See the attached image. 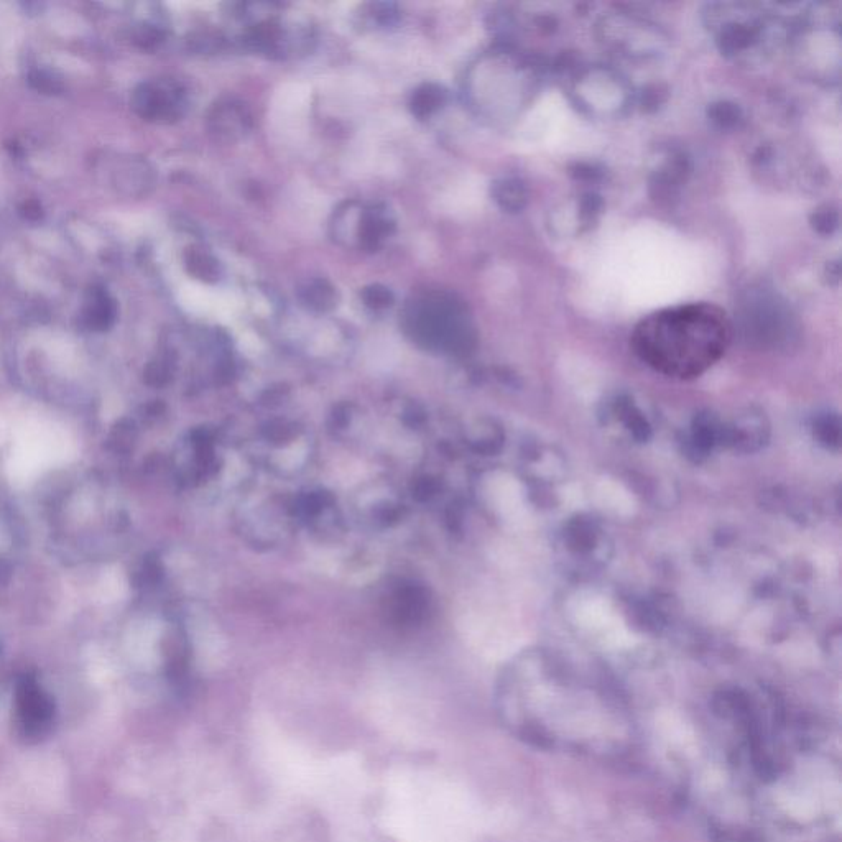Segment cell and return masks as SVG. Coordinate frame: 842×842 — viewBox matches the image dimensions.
Returning <instances> with one entry per match:
<instances>
[{
  "label": "cell",
  "mask_w": 842,
  "mask_h": 842,
  "mask_svg": "<svg viewBox=\"0 0 842 842\" xmlns=\"http://www.w3.org/2000/svg\"><path fill=\"white\" fill-rule=\"evenodd\" d=\"M494 195H496L500 206L509 209V211H517L525 204V190H523L522 183H519V181H500L496 185Z\"/></svg>",
  "instance_id": "8"
},
{
  "label": "cell",
  "mask_w": 842,
  "mask_h": 842,
  "mask_svg": "<svg viewBox=\"0 0 842 842\" xmlns=\"http://www.w3.org/2000/svg\"><path fill=\"white\" fill-rule=\"evenodd\" d=\"M17 711L27 736H43L55 716V704L37 681L24 676L17 685Z\"/></svg>",
  "instance_id": "2"
},
{
  "label": "cell",
  "mask_w": 842,
  "mask_h": 842,
  "mask_svg": "<svg viewBox=\"0 0 842 842\" xmlns=\"http://www.w3.org/2000/svg\"><path fill=\"white\" fill-rule=\"evenodd\" d=\"M114 318H116L114 301L107 297V293L93 292L91 300L86 305V311H84V320L89 324V328L102 331V329L111 326Z\"/></svg>",
  "instance_id": "5"
},
{
  "label": "cell",
  "mask_w": 842,
  "mask_h": 842,
  "mask_svg": "<svg viewBox=\"0 0 842 842\" xmlns=\"http://www.w3.org/2000/svg\"><path fill=\"white\" fill-rule=\"evenodd\" d=\"M24 216L27 219H32V221L40 218V216H42V208H40V204L35 203V201H28V203H25Z\"/></svg>",
  "instance_id": "13"
},
{
  "label": "cell",
  "mask_w": 842,
  "mask_h": 842,
  "mask_svg": "<svg viewBox=\"0 0 842 842\" xmlns=\"http://www.w3.org/2000/svg\"><path fill=\"white\" fill-rule=\"evenodd\" d=\"M838 224V216L833 211H821L815 214V227L819 232H833L834 227Z\"/></svg>",
  "instance_id": "12"
},
{
  "label": "cell",
  "mask_w": 842,
  "mask_h": 842,
  "mask_svg": "<svg viewBox=\"0 0 842 842\" xmlns=\"http://www.w3.org/2000/svg\"><path fill=\"white\" fill-rule=\"evenodd\" d=\"M362 300L372 310H384L389 308L394 303V295L389 288L380 287V285H372V287L364 288L361 293Z\"/></svg>",
  "instance_id": "10"
},
{
  "label": "cell",
  "mask_w": 842,
  "mask_h": 842,
  "mask_svg": "<svg viewBox=\"0 0 842 842\" xmlns=\"http://www.w3.org/2000/svg\"><path fill=\"white\" fill-rule=\"evenodd\" d=\"M249 119L250 117L246 109L242 106H237L234 102H227L223 106L216 107L213 116H211L214 130H218V134L227 135V137L241 135L242 132L246 134Z\"/></svg>",
  "instance_id": "4"
},
{
  "label": "cell",
  "mask_w": 842,
  "mask_h": 842,
  "mask_svg": "<svg viewBox=\"0 0 842 842\" xmlns=\"http://www.w3.org/2000/svg\"><path fill=\"white\" fill-rule=\"evenodd\" d=\"M711 117H713V121L719 122L722 127H727V125L737 124L739 117H741V111L734 104L721 102V104H714L713 109H711Z\"/></svg>",
  "instance_id": "11"
},
{
  "label": "cell",
  "mask_w": 842,
  "mask_h": 842,
  "mask_svg": "<svg viewBox=\"0 0 842 842\" xmlns=\"http://www.w3.org/2000/svg\"><path fill=\"white\" fill-rule=\"evenodd\" d=\"M732 323L714 303H685L655 311L639 321L632 333V349L658 374L693 380L706 374L726 354Z\"/></svg>",
  "instance_id": "1"
},
{
  "label": "cell",
  "mask_w": 842,
  "mask_h": 842,
  "mask_svg": "<svg viewBox=\"0 0 842 842\" xmlns=\"http://www.w3.org/2000/svg\"><path fill=\"white\" fill-rule=\"evenodd\" d=\"M135 109L147 119H170L180 114L181 93L175 84H142L134 96Z\"/></svg>",
  "instance_id": "3"
},
{
  "label": "cell",
  "mask_w": 842,
  "mask_h": 842,
  "mask_svg": "<svg viewBox=\"0 0 842 842\" xmlns=\"http://www.w3.org/2000/svg\"><path fill=\"white\" fill-rule=\"evenodd\" d=\"M186 262H188L190 272L195 273L196 277L201 278V280H218V262L206 252H190Z\"/></svg>",
  "instance_id": "9"
},
{
  "label": "cell",
  "mask_w": 842,
  "mask_h": 842,
  "mask_svg": "<svg viewBox=\"0 0 842 842\" xmlns=\"http://www.w3.org/2000/svg\"><path fill=\"white\" fill-rule=\"evenodd\" d=\"M300 298L311 310H331L338 301L334 288L324 280H313L300 290Z\"/></svg>",
  "instance_id": "6"
},
{
  "label": "cell",
  "mask_w": 842,
  "mask_h": 842,
  "mask_svg": "<svg viewBox=\"0 0 842 842\" xmlns=\"http://www.w3.org/2000/svg\"><path fill=\"white\" fill-rule=\"evenodd\" d=\"M446 94L436 84H425L413 94L412 111L415 116L426 117L440 109L445 102Z\"/></svg>",
  "instance_id": "7"
}]
</instances>
